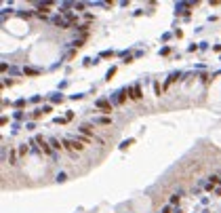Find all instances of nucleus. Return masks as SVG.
<instances>
[{"mask_svg": "<svg viewBox=\"0 0 221 213\" xmlns=\"http://www.w3.org/2000/svg\"><path fill=\"white\" fill-rule=\"evenodd\" d=\"M133 97H135V99L141 97V91H139V87H135V89H133Z\"/></svg>", "mask_w": 221, "mask_h": 213, "instance_id": "obj_4", "label": "nucleus"}, {"mask_svg": "<svg viewBox=\"0 0 221 213\" xmlns=\"http://www.w3.org/2000/svg\"><path fill=\"white\" fill-rule=\"evenodd\" d=\"M36 141H38V143H40V150H42V152H44V154H51V148H48V146H46V143H44V141H42V139H40V137H38V139H36Z\"/></svg>", "mask_w": 221, "mask_h": 213, "instance_id": "obj_3", "label": "nucleus"}, {"mask_svg": "<svg viewBox=\"0 0 221 213\" xmlns=\"http://www.w3.org/2000/svg\"><path fill=\"white\" fill-rule=\"evenodd\" d=\"M97 106H99V108L103 110V112H112V108L107 106V102H105V99H99V102H97Z\"/></svg>", "mask_w": 221, "mask_h": 213, "instance_id": "obj_2", "label": "nucleus"}, {"mask_svg": "<svg viewBox=\"0 0 221 213\" xmlns=\"http://www.w3.org/2000/svg\"><path fill=\"white\" fill-rule=\"evenodd\" d=\"M66 148L69 152H80L84 146H82V141H78V139H66Z\"/></svg>", "mask_w": 221, "mask_h": 213, "instance_id": "obj_1", "label": "nucleus"}, {"mask_svg": "<svg viewBox=\"0 0 221 213\" xmlns=\"http://www.w3.org/2000/svg\"><path fill=\"white\" fill-rule=\"evenodd\" d=\"M48 143H51L53 148H57V150H61V143H59L57 139H51V141H48Z\"/></svg>", "mask_w": 221, "mask_h": 213, "instance_id": "obj_5", "label": "nucleus"}]
</instances>
